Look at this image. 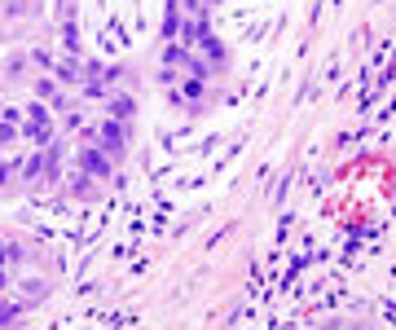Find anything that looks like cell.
<instances>
[{
	"instance_id": "6da1fadb",
	"label": "cell",
	"mask_w": 396,
	"mask_h": 330,
	"mask_svg": "<svg viewBox=\"0 0 396 330\" xmlns=\"http://www.w3.org/2000/svg\"><path fill=\"white\" fill-rule=\"evenodd\" d=\"M101 137H106V146H119V128H115V123H106V132H101Z\"/></svg>"
},
{
	"instance_id": "7a4b0ae2",
	"label": "cell",
	"mask_w": 396,
	"mask_h": 330,
	"mask_svg": "<svg viewBox=\"0 0 396 330\" xmlns=\"http://www.w3.org/2000/svg\"><path fill=\"white\" fill-rule=\"evenodd\" d=\"M0 181H5V167H0Z\"/></svg>"
}]
</instances>
